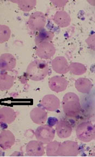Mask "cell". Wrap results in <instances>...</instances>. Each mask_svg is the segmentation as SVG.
I'll return each mask as SVG.
<instances>
[{"instance_id":"cell-1","label":"cell","mask_w":95,"mask_h":157,"mask_svg":"<svg viewBox=\"0 0 95 157\" xmlns=\"http://www.w3.org/2000/svg\"><path fill=\"white\" fill-rule=\"evenodd\" d=\"M49 73L48 64L44 60L35 59L29 63L26 70L28 78L34 81L44 80Z\"/></svg>"},{"instance_id":"cell-2","label":"cell","mask_w":95,"mask_h":157,"mask_svg":"<svg viewBox=\"0 0 95 157\" xmlns=\"http://www.w3.org/2000/svg\"><path fill=\"white\" fill-rule=\"evenodd\" d=\"M64 113L68 117L75 118L77 117L81 113L80 100L76 93L68 92L64 96L63 99Z\"/></svg>"},{"instance_id":"cell-3","label":"cell","mask_w":95,"mask_h":157,"mask_svg":"<svg viewBox=\"0 0 95 157\" xmlns=\"http://www.w3.org/2000/svg\"><path fill=\"white\" fill-rule=\"evenodd\" d=\"M76 135L83 142H89L95 139V125L91 122H84L76 128Z\"/></svg>"},{"instance_id":"cell-4","label":"cell","mask_w":95,"mask_h":157,"mask_svg":"<svg viewBox=\"0 0 95 157\" xmlns=\"http://www.w3.org/2000/svg\"><path fill=\"white\" fill-rule=\"evenodd\" d=\"M56 131L49 124H42L37 128L35 132V136L40 142L47 145L53 141L55 137Z\"/></svg>"},{"instance_id":"cell-5","label":"cell","mask_w":95,"mask_h":157,"mask_svg":"<svg viewBox=\"0 0 95 157\" xmlns=\"http://www.w3.org/2000/svg\"><path fill=\"white\" fill-rule=\"evenodd\" d=\"M46 22V19L44 13L37 11L33 13L29 17L28 21V26L32 32H39L44 29Z\"/></svg>"},{"instance_id":"cell-6","label":"cell","mask_w":95,"mask_h":157,"mask_svg":"<svg viewBox=\"0 0 95 157\" xmlns=\"http://www.w3.org/2000/svg\"><path fill=\"white\" fill-rule=\"evenodd\" d=\"M79 154V146L76 141L68 140L60 144L59 150V157H76Z\"/></svg>"},{"instance_id":"cell-7","label":"cell","mask_w":95,"mask_h":157,"mask_svg":"<svg viewBox=\"0 0 95 157\" xmlns=\"http://www.w3.org/2000/svg\"><path fill=\"white\" fill-rule=\"evenodd\" d=\"M36 54L43 59H49L53 56L56 52V48L50 42H44L38 45Z\"/></svg>"},{"instance_id":"cell-8","label":"cell","mask_w":95,"mask_h":157,"mask_svg":"<svg viewBox=\"0 0 95 157\" xmlns=\"http://www.w3.org/2000/svg\"><path fill=\"white\" fill-rule=\"evenodd\" d=\"M26 152L28 156L42 157L45 154L44 144L38 140H32L27 144Z\"/></svg>"},{"instance_id":"cell-9","label":"cell","mask_w":95,"mask_h":157,"mask_svg":"<svg viewBox=\"0 0 95 157\" xmlns=\"http://www.w3.org/2000/svg\"><path fill=\"white\" fill-rule=\"evenodd\" d=\"M41 105L46 110L49 111H56L60 105V100L54 94H47L44 96L42 101Z\"/></svg>"},{"instance_id":"cell-10","label":"cell","mask_w":95,"mask_h":157,"mask_svg":"<svg viewBox=\"0 0 95 157\" xmlns=\"http://www.w3.org/2000/svg\"><path fill=\"white\" fill-rule=\"evenodd\" d=\"M49 86L52 91L56 93L65 91L68 86V81L61 76H54L49 80Z\"/></svg>"},{"instance_id":"cell-11","label":"cell","mask_w":95,"mask_h":157,"mask_svg":"<svg viewBox=\"0 0 95 157\" xmlns=\"http://www.w3.org/2000/svg\"><path fill=\"white\" fill-rule=\"evenodd\" d=\"M15 142V137L11 131L2 130L0 133V147L4 151L10 149Z\"/></svg>"},{"instance_id":"cell-12","label":"cell","mask_w":95,"mask_h":157,"mask_svg":"<svg viewBox=\"0 0 95 157\" xmlns=\"http://www.w3.org/2000/svg\"><path fill=\"white\" fill-rule=\"evenodd\" d=\"M16 65V60L12 54L5 53L0 56V70L2 71H12Z\"/></svg>"},{"instance_id":"cell-13","label":"cell","mask_w":95,"mask_h":157,"mask_svg":"<svg viewBox=\"0 0 95 157\" xmlns=\"http://www.w3.org/2000/svg\"><path fill=\"white\" fill-rule=\"evenodd\" d=\"M51 65L53 70L57 73L65 74L69 71V64L64 57H57L52 61Z\"/></svg>"},{"instance_id":"cell-14","label":"cell","mask_w":95,"mask_h":157,"mask_svg":"<svg viewBox=\"0 0 95 157\" xmlns=\"http://www.w3.org/2000/svg\"><path fill=\"white\" fill-rule=\"evenodd\" d=\"M30 117L34 123L42 125L47 120V113L42 107H36L31 111Z\"/></svg>"},{"instance_id":"cell-15","label":"cell","mask_w":95,"mask_h":157,"mask_svg":"<svg viewBox=\"0 0 95 157\" xmlns=\"http://www.w3.org/2000/svg\"><path fill=\"white\" fill-rule=\"evenodd\" d=\"M16 116V113L11 107L5 106L0 109V122L10 124L15 120Z\"/></svg>"},{"instance_id":"cell-16","label":"cell","mask_w":95,"mask_h":157,"mask_svg":"<svg viewBox=\"0 0 95 157\" xmlns=\"http://www.w3.org/2000/svg\"><path fill=\"white\" fill-rule=\"evenodd\" d=\"M56 130L59 137L60 139H66L72 134V128L68 121L61 120L57 123Z\"/></svg>"},{"instance_id":"cell-17","label":"cell","mask_w":95,"mask_h":157,"mask_svg":"<svg viewBox=\"0 0 95 157\" xmlns=\"http://www.w3.org/2000/svg\"><path fill=\"white\" fill-rule=\"evenodd\" d=\"M54 22L61 28L68 27L71 24L70 15L65 11H57L53 17Z\"/></svg>"},{"instance_id":"cell-18","label":"cell","mask_w":95,"mask_h":157,"mask_svg":"<svg viewBox=\"0 0 95 157\" xmlns=\"http://www.w3.org/2000/svg\"><path fill=\"white\" fill-rule=\"evenodd\" d=\"M75 87L78 92L84 94H88L92 90L93 84L89 79L81 78L76 80Z\"/></svg>"},{"instance_id":"cell-19","label":"cell","mask_w":95,"mask_h":157,"mask_svg":"<svg viewBox=\"0 0 95 157\" xmlns=\"http://www.w3.org/2000/svg\"><path fill=\"white\" fill-rule=\"evenodd\" d=\"M14 83V77L7 73H0V91L9 90L12 87Z\"/></svg>"},{"instance_id":"cell-20","label":"cell","mask_w":95,"mask_h":157,"mask_svg":"<svg viewBox=\"0 0 95 157\" xmlns=\"http://www.w3.org/2000/svg\"><path fill=\"white\" fill-rule=\"evenodd\" d=\"M54 37V33L53 32L44 29L38 32L35 38V43L37 45H38L44 42H51L53 39Z\"/></svg>"},{"instance_id":"cell-21","label":"cell","mask_w":95,"mask_h":157,"mask_svg":"<svg viewBox=\"0 0 95 157\" xmlns=\"http://www.w3.org/2000/svg\"><path fill=\"white\" fill-rule=\"evenodd\" d=\"M10 1L17 4L20 10L26 12L32 10L35 7L37 2L36 0H16Z\"/></svg>"},{"instance_id":"cell-22","label":"cell","mask_w":95,"mask_h":157,"mask_svg":"<svg viewBox=\"0 0 95 157\" xmlns=\"http://www.w3.org/2000/svg\"><path fill=\"white\" fill-rule=\"evenodd\" d=\"M69 71L75 75H81L86 73L87 68L85 65L81 63L73 62L69 65Z\"/></svg>"},{"instance_id":"cell-23","label":"cell","mask_w":95,"mask_h":157,"mask_svg":"<svg viewBox=\"0 0 95 157\" xmlns=\"http://www.w3.org/2000/svg\"><path fill=\"white\" fill-rule=\"evenodd\" d=\"M61 143L52 141L47 144L46 154L49 157H58L59 156V150Z\"/></svg>"},{"instance_id":"cell-24","label":"cell","mask_w":95,"mask_h":157,"mask_svg":"<svg viewBox=\"0 0 95 157\" xmlns=\"http://www.w3.org/2000/svg\"><path fill=\"white\" fill-rule=\"evenodd\" d=\"M10 36L11 30L9 27L5 25H0V44L8 41Z\"/></svg>"},{"instance_id":"cell-25","label":"cell","mask_w":95,"mask_h":157,"mask_svg":"<svg viewBox=\"0 0 95 157\" xmlns=\"http://www.w3.org/2000/svg\"><path fill=\"white\" fill-rule=\"evenodd\" d=\"M51 2L53 4L54 6L56 7L61 8L63 7L66 3L68 2V1H63V0H55V1H51Z\"/></svg>"},{"instance_id":"cell-26","label":"cell","mask_w":95,"mask_h":157,"mask_svg":"<svg viewBox=\"0 0 95 157\" xmlns=\"http://www.w3.org/2000/svg\"><path fill=\"white\" fill-rule=\"evenodd\" d=\"M86 42L88 44V45L90 47L91 49H93L94 50L95 48V36L94 34L93 36H91L90 37H89Z\"/></svg>"},{"instance_id":"cell-27","label":"cell","mask_w":95,"mask_h":157,"mask_svg":"<svg viewBox=\"0 0 95 157\" xmlns=\"http://www.w3.org/2000/svg\"><path fill=\"white\" fill-rule=\"evenodd\" d=\"M3 153V152L0 150V153ZM0 155H1V154H0Z\"/></svg>"}]
</instances>
